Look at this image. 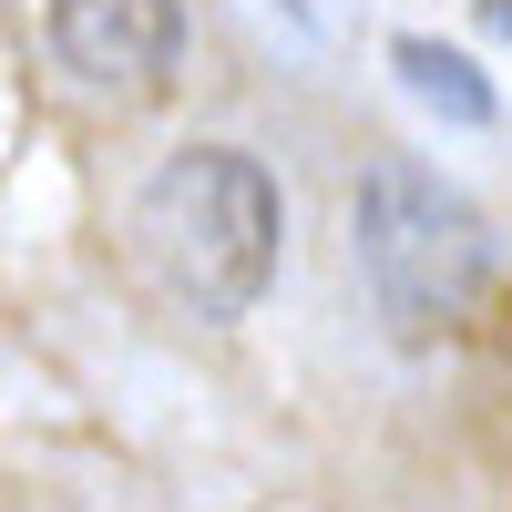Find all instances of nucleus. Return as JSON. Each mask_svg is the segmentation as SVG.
Returning <instances> with one entry per match:
<instances>
[{
  "label": "nucleus",
  "instance_id": "7ed1b4c3",
  "mask_svg": "<svg viewBox=\"0 0 512 512\" xmlns=\"http://www.w3.org/2000/svg\"><path fill=\"white\" fill-rule=\"evenodd\" d=\"M52 52L93 93H154L185 52V11L175 0H52Z\"/></svg>",
  "mask_w": 512,
  "mask_h": 512
},
{
  "label": "nucleus",
  "instance_id": "39448f33",
  "mask_svg": "<svg viewBox=\"0 0 512 512\" xmlns=\"http://www.w3.org/2000/svg\"><path fill=\"white\" fill-rule=\"evenodd\" d=\"M482 31H492V41H512V0H482Z\"/></svg>",
  "mask_w": 512,
  "mask_h": 512
},
{
  "label": "nucleus",
  "instance_id": "20e7f679",
  "mask_svg": "<svg viewBox=\"0 0 512 512\" xmlns=\"http://www.w3.org/2000/svg\"><path fill=\"white\" fill-rule=\"evenodd\" d=\"M390 72H400V93H410L420 113L461 123V134H482V123L502 113L492 72H482L472 52H451V41H431V31H400V41H390Z\"/></svg>",
  "mask_w": 512,
  "mask_h": 512
},
{
  "label": "nucleus",
  "instance_id": "f03ea898",
  "mask_svg": "<svg viewBox=\"0 0 512 512\" xmlns=\"http://www.w3.org/2000/svg\"><path fill=\"white\" fill-rule=\"evenodd\" d=\"M492 216L461 195L441 164L420 154H379L359 195H349V267L369 287V308L390 318V338H441L482 308L492 287Z\"/></svg>",
  "mask_w": 512,
  "mask_h": 512
},
{
  "label": "nucleus",
  "instance_id": "f257e3e1",
  "mask_svg": "<svg viewBox=\"0 0 512 512\" xmlns=\"http://www.w3.org/2000/svg\"><path fill=\"white\" fill-rule=\"evenodd\" d=\"M134 246L154 287L175 297L185 318H246L256 297L277 287V256H287V195L277 175L256 164L246 144H185L164 154L144 195H134Z\"/></svg>",
  "mask_w": 512,
  "mask_h": 512
}]
</instances>
